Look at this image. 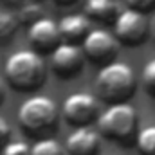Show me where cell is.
I'll return each instance as SVG.
<instances>
[{"label": "cell", "instance_id": "obj_9", "mask_svg": "<svg viewBox=\"0 0 155 155\" xmlns=\"http://www.w3.org/2000/svg\"><path fill=\"white\" fill-rule=\"evenodd\" d=\"M61 41L58 24L49 16H40L31 22L29 27V43L38 52H51Z\"/></svg>", "mask_w": 155, "mask_h": 155}, {"label": "cell", "instance_id": "obj_15", "mask_svg": "<svg viewBox=\"0 0 155 155\" xmlns=\"http://www.w3.org/2000/svg\"><path fill=\"white\" fill-rule=\"evenodd\" d=\"M31 155H63V148L56 139L43 137L31 146Z\"/></svg>", "mask_w": 155, "mask_h": 155}, {"label": "cell", "instance_id": "obj_19", "mask_svg": "<svg viewBox=\"0 0 155 155\" xmlns=\"http://www.w3.org/2000/svg\"><path fill=\"white\" fill-rule=\"evenodd\" d=\"M7 137H9V124H7V121L4 117L0 116V146L5 144Z\"/></svg>", "mask_w": 155, "mask_h": 155}, {"label": "cell", "instance_id": "obj_1", "mask_svg": "<svg viewBox=\"0 0 155 155\" xmlns=\"http://www.w3.org/2000/svg\"><path fill=\"white\" fill-rule=\"evenodd\" d=\"M7 81L18 90H35L45 81V61L38 51L22 49L13 52L4 67Z\"/></svg>", "mask_w": 155, "mask_h": 155}, {"label": "cell", "instance_id": "obj_8", "mask_svg": "<svg viewBox=\"0 0 155 155\" xmlns=\"http://www.w3.org/2000/svg\"><path fill=\"white\" fill-rule=\"evenodd\" d=\"M81 43L83 52L88 60L105 65L108 61H114L121 41L116 38V35L108 33L107 29H90Z\"/></svg>", "mask_w": 155, "mask_h": 155}, {"label": "cell", "instance_id": "obj_14", "mask_svg": "<svg viewBox=\"0 0 155 155\" xmlns=\"http://www.w3.org/2000/svg\"><path fill=\"white\" fill-rule=\"evenodd\" d=\"M18 16L0 9V41H7L9 38L15 36L16 29H18Z\"/></svg>", "mask_w": 155, "mask_h": 155}, {"label": "cell", "instance_id": "obj_5", "mask_svg": "<svg viewBox=\"0 0 155 155\" xmlns=\"http://www.w3.org/2000/svg\"><path fill=\"white\" fill-rule=\"evenodd\" d=\"M114 35L121 43L126 45H139L144 41L148 35V22L144 13L134 7L119 11L114 20Z\"/></svg>", "mask_w": 155, "mask_h": 155}, {"label": "cell", "instance_id": "obj_20", "mask_svg": "<svg viewBox=\"0 0 155 155\" xmlns=\"http://www.w3.org/2000/svg\"><path fill=\"white\" fill-rule=\"evenodd\" d=\"M54 2H58V4H61V5H67V4H72L74 0H54Z\"/></svg>", "mask_w": 155, "mask_h": 155}, {"label": "cell", "instance_id": "obj_11", "mask_svg": "<svg viewBox=\"0 0 155 155\" xmlns=\"http://www.w3.org/2000/svg\"><path fill=\"white\" fill-rule=\"evenodd\" d=\"M60 27V35L63 41H83V38L88 35L90 31V20L87 15H81V13H74V15H67L60 20L58 24Z\"/></svg>", "mask_w": 155, "mask_h": 155}, {"label": "cell", "instance_id": "obj_13", "mask_svg": "<svg viewBox=\"0 0 155 155\" xmlns=\"http://www.w3.org/2000/svg\"><path fill=\"white\" fill-rule=\"evenodd\" d=\"M135 144L141 155H155V124L144 126L137 132Z\"/></svg>", "mask_w": 155, "mask_h": 155}, {"label": "cell", "instance_id": "obj_17", "mask_svg": "<svg viewBox=\"0 0 155 155\" xmlns=\"http://www.w3.org/2000/svg\"><path fill=\"white\" fill-rule=\"evenodd\" d=\"M2 155H31V146L24 141H9L2 146Z\"/></svg>", "mask_w": 155, "mask_h": 155}, {"label": "cell", "instance_id": "obj_18", "mask_svg": "<svg viewBox=\"0 0 155 155\" xmlns=\"http://www.w3.org/2000/svg\"><path fill=\"white\" fill-rule=\"evenodd\" d=\"M126 4L137 11H143V13L155 9V0H126Z\"/></svg>", "mask_w": 155, "mask_h": 155}, {"label": "cell", "instance_id": "obj_12", "mask_svg": "<svg viewBox=\"0 0 155 155\" xmlns=\"http://www.w3.org/2000/svg\"><path fill=\"white\" fill-rule=\"evenodd\" d=\"M85 11L88 18H96L101 22H114L119 15L117 0H87Z\"/></svg>", "mask_w": 155, "mask_h": 155}, {"label": "cell", "instance_id": "obj_3", "mask_svg": "<svg viewBox=\"0 0 155 155\" xmlns=\"http://www.w3.org/2000/svg\"><path fill=\"white\" fill-rule=\"evenodd\" d=\"M58 105L49 96H31L20 105L18 110L20 126L35 135L51 134L54 128H58Z\"/></svg>", "mask_w": 155, "mask_h": 155}, {"label": "cell", "instance_id": "obj_21", "mask_svg": "<svg viewBox=\"0 0 155 155\" xmlns=\"http://www.w3.org/2000/svg\"><path fill=\"white\" fill-rule=\"evenodd\" d=\"M4 99V83H2V79H0V101Z\"/></svg>", "mask_w": 155, "mask_h": 155}, {"label": "cell", "instance_id": "obj_2", "mask_svg": "<svg viewBox=\"0 0 155 155\" xmlns=\"http://www.w3.org/2000/svg\"><path fill=\"white\" fill-rule=\"evenodd\" d=\"M137 87L135 72L130 65L123 61H108L105 63L94 81V88L97 96L107 103H119L132 97Z\"/></svg>", "mask_w": 155, "mask_h": 155}, {"label": "cell", "instance_id": "obj_10", "mask_svg": "<svg viewBox=\"0 0 155 155\" xmlns=\"http://www.w3.org/2000/svg\"><path fill=\"white\" fill-rule=\"evenodd\" d=\"M65 146L71 155H96L99 150V134L88 124L76 126L69 134Z\"/></svg>", "mask_w": 155, "mask_h": 155}, {"label": "cell", "instance_id": "obj_7", "mask_svg": "<svg viewBox=\"0 0 155 155\" xmlns=\"http://www.w3.org/2000/svg\"><path fill=\"white\" fill-rule=\"evenodd\" d=\"M61 114L74 126L90 124L99 116V103L96 96L88 92H74L65 97L61 105Z\"/></svg>", "mask_w": 155, "mask_h": 155}, {"label": "cell", "instance_id": "obj_6", "mask_svg": "<svg viewBox=\"0 0 155 155\" xmlns=\"http://www.w3.org/2000/svg\"><path fill=\"white\" fill-rule=\"evenodd\" d=\"M85 58L87 56H85L83 49L78 47V43L61 40L51 51V67L56 76L63 78V79L74 78L78 72H81Z\"/></svg>", "mask_w": 155, "mask_h": 155}, {"label": "cell", "instance_id": "obj_4", "mask_svg": "<svg viewBox=\"0 0 155 155\" xmlns=\"http://www.w3.org/2000/svg\"><path fill=\"white\" fill-rule=\"evenodd\" d=\"M97 128L105 137L119 143H126L135 134L137 112L126 101L110 103V107L97 116Z\"/></svg>", "mask_w": 155, "mask_h": 155}, {"label": "cell", "instance_id": "obj_16", "mask_svg": "<svg viewBox=\"0 0 155 155\" xmlns=\"http://www.w3.org/2000/svg\"><path fill=\"white\" fill-rule=\"evenodd\" d=\"M143 83H144L148 94L155 96V58L148 60L143 69Z\"/></svg>", "mask_w": 155, "mask_h": 155}]
</instances>
